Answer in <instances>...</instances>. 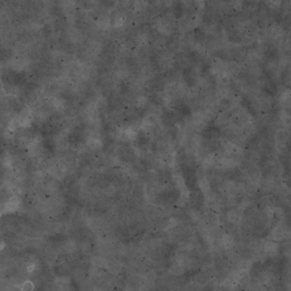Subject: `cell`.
<instances>
[{"label":"cell","instance_id":"6da1fadb","mask_svg":"<svg viewBox=\"0 0 291 291\" xmlns=\"http://www.w3.org/2000/svg\"><path fill=\"white\" fill-rule=\"evenodd\" d=\"M44 147L45 150H49V151H53L55 149V143L51 138H46L44 143Z\"/></svg>","mask_w":291,"mask_h":291}]
</instances>
